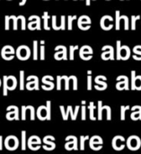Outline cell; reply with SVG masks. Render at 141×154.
Segmentation results:
<instances>
[{
  "mask_svg": "<svg viewBox=\"0 0 141 154\" xmlns=\"http://www.w3.org/2000/svg\"><path fill=\"white\" fill-rule=\"evenodd\" d=\"M4 146L9 151L16 150L19 146V141H18L17 137H15L14 135L7 136L4 140Z\"/></svg>",
  "mask_w": 141,
  "mask_h": 154,
  "instance_id": "cell-1",
  "label": "cell"
},
{
  "mask_svg": "<svg viewBox=\"0 0 141 154\" xmlns=\"http://www.w3.org/2000/svg\"><path fill=\"white\" fill-rule=\"evenodd\" d=\"M16 56L21 60H26L31 56V51H30V49L27 46L21 45L16 50Z\"/></svg>",
  "mask_w": 141,
  "mask_h": 154,
  "instance_id": "cell-2",
  "label": "cell"
},
{
  "mask_svg": "<svg viewBox=\"0 0 141 154\" xmlns=\"http://www.w3.org/2000/svg\"><path fill=\"white\" fill-rule=\"evenodd\" d=\"M40 143H41L40 139L38 136L33 135V136H31V137L28 139L27 146H28L29 149H31L32 151H38V150L40 148Z\"/></svg>",
  "mask_w": 141,
  "mask_h": 154,
  "instance_id": "cell-3",
  "label": "cell"
},
{
  "mask_svg": "<svg viewBox=\"0 0 141 154\" xmlns=\"http://www.w3.org/2000/svg\"><path fill=\"white\" fill-rule=\"evenodd\" d=\"M141 145L140 139L138 137V136H130L128 141H127V146L130 150L131 151H136V150H139L140 147Z\"/></svg>",
  "mask_w": 141,
  "mask_h": 154,
  "instance_id": "cell-4",
  "label": "cell"
},
{
  "mask_svg": "<svg viewBox=\"0 0 141 154\" xmlns=\"http://www.w3.org/2000/svg\"><path fill=\"white\" fill-rule=\"evenodd\" d=\"M30 23H28V28L30 30H40V18L38 15H31L29 17Z\"/></svg>",
  "mask_w": 141,
  "mask_h": 154,
  "instance_id": "cell-5",
  "label": "cell"
},
{
  "mask_svg": "<svg viewBox=\"0 0 141 154\" xmlns=\"http://www.w3.org/2000/svg\"><path fill=\"white\" fill-rule=\"evenodd\" d=\"M27 81H29L26 84V88L28 90H39V79L37 76H29Z\"/></svg>",
  "mask_w": 141,
  "mask_h": 154,
  "instance_id": "cell-6",
  "label": "cell"
},
{
  "mask_svg": "<svg viewBox=\"0 0 141 154\" xmlns=\"http://www.w3.org/2000/svg\"><path fill=\"white\" fill-rule=\"evenodd\" d=\"M102 51L104 52L102 54V59L103 60H114V49L111 45H105L103 47Z\"/></svg>",
  "mask_w": 141,
  "mask_h": 154,
  "instance_id": "cell-7",
  "label": "cell"
},
{
  "mask_svg": "<svg viewBox=\"0 0 141 154\" xmlns=\"http://www.w3.org/2000/svg\"><path fill=\"white\" fill-rule=\"evenodd\" d=\"M55 51H57L54 55V58L58 60H67V48L63 45H58L55 48Z\"/></svg>",
  "mask_w": 141,
  "mask_h": 154,
  "instance_id": "cell-8",
  "label": "cell"
},
{
  "mask_svg": "<svg viewBox=\"0 0 141 154\" xmlns=\"http://www.w3.org/2000/svg\"><path fill=\"white\" fill-rule=\"evenodd\" d=\"M112 147L116 151H122L125 147V139L122 136H115L112 140Z\"/></svg>",
  "mask_w": 141,
  "mask_h": 154,
  "instance_id": "cell-9",
  "label": "cell"
},
{
  "mask_svg": "<svg viewBox=\"0 0 141 154\" xmlns=\"http://www.w3.org/2000/svg\"><path fill=\"white\" fill-rule=\"evenodd\" d=\"M117 80L120 81L116 85V88L118 90H129V78L126 76H120L117 78Z\"/></svg>",
  "mask_w": 141,
  "mask_h": 154,
  "instance_id": "cell-10",
  "label": "cell"
},
{
  "mask_svg": "<svg viewBox=\"0 0 141 154\" xmlns=\"http://www.w3.org/2000/svg\"><path fill=\"white\" fill-rule=\"evenodd\" d=\"M53 141H55V138L51 135H48V136H45L43 138V143H44V145H43V149L46 150V151H52L56 148V144L53 143Z\"/></svg>",
  "mask_w": 141,
  "mask_h": 154,
  "instance_id": "cell-11",
  "label": "cell"
},
{
  "mask_svg": "<svg viewBox=\"0 0 141 154\" xmlns=\"http://www.w3.org/2000/svg\"><path fill=\"white\" fill-rule=\"evenodd\" d=\"M90 147L94 151H99L103 148V140L99 136H93L90 140Z\"/></svg>",
  "mask_w": 141,
  "mask_h": 154,
  "instance_id": "cell-12",
  "label": "cell"
},
{
  "mask_svg": "<svg viewBox=\"0 0 141 154\" xmlns=\"http://www.w3.org/2000/svg\"><path fill=\"white\" fill-rule=\"evenodd\" d=\"M113 21L112 17L110 15H105L101 19V27L104 30H111L113 27V24L112 23V22Z\"/></svg>",
  "mask_w": 141,
  "mask_h": 154,
  "instance_id": "cell-13",
  "label": "cell"
},
{
  "mask_svg": "<svg viewBox=\"0 0 141 154\" xmlns=\"http://www.w3.org/2000/svg\"><path fill=\"white\" fill-rule=\"evenodd\" d=\"M77 24H78V27H79L81 30L86 31V28L84 25H89V24H91V19H90V17L87 16V15H83V16H81V17L78 19Z\"/></svg>",
  "mask_w": 141,
  "mask_h": 154,
  "instance_id": "cell-14",
  "label": "cell"
},
{
  "mask_svg": "<svg viewBox=\"0 0 141 154\" xmlns=\"http://www.w3.org/2000/svg\"><path fill=\"white\" fill-rule=\"evenodd\" d=\"M14 49L10 46V45H6L4 46L2 51H1V56L4 60H7V56L6 55H14Z\"/></svg>",
  "mask_w": 141,
  "mask_h": 154,
  "instance_id": "cell-15",
  "label": "cell"
},
{
  "mask_svg": "<svg viewBox=\"0 0 141 154\" xmlns=\"http://www.w3.org/2000/svg\"><path fill=\"white\" fill-rule=\"evenodd\" d=\"M47 116H48L47 107L44 106H39V108L37 110V116H38V118L40 120H41V121H44V120H47Z\"/></svg>",
  "mask_w": 141,
  "mask_h": 154,
  "instance_id": "cell-16",
  "label": "cell"
},
{
  "mask_svg": "<svg viewBox=\"0 0 141 154\" xmlns=\"http://www.w3.org/2000/svg\"><path fill=\"white\" fill-rule=\"evenodd\" d=\"M131 110L134 111L131 114V116H130L131 119L134 120V121L139 120V119L141 120V106H133L131 108Z\"/></svg>",
  "mask_w": 141,
  "mask_h": 154,
  "instance_id": "cell-17",
  "label": "cell"
},
{
  "mask_svg": "<svg viewBox=\"0 0 141 154\" xmlns=\"http://www.w3.org/2000/svg\"><path fill=\"white\" fill-rule=\"evenodd\" d=\"M130 56V50L128 46L123 45L121 49V60H128Z\"/></svg>",
  "mask_w": 141,
  "mask_h": 154,
  "instance_id": "cell-18",
  "label": "cell"
},
{
  "mask_svg": "<svg viewBox=\"0 0 141 154\" xmlns=\"http://www.w3.org/2000/svg\"><path fill=\"white\" fill-rule=\"evenodd\" d=\"M17 86V80L14 76H7V88L8 90H14Z\"/></svg>",
  "mask_w": 141,
  "mask_h": 154,
  "instance_id": "cell-19",
  "label": "cell"
},
{
  "mask_svg": "<svg viewBox=\"0 0 141 154\" xmlns=\"http://www.w3.org/2000/svg\"><path fill=\"white\" fill-rule=\"evenodd\" d=\"M93 55V50L90 46H87V45H85L81 48V50L79 51V56H83V55Z\"/></svg>",
  "mask_w": 141,
  "mask_h": 154,
  "instance_id": "cell-20",
  "label": "cell"
},
{
  "mask_svg": "<svg viewBox=\"0 0 141 154\" xmlns=\"http://www.w3.org/2000/svg\"><path fill=\"white\" fill-rule=\"evenodd\" d=\"M3 95L4 96H7V92H8V88H7V76H4L3 77Z\"/></svg>",
  "mask_w": 141,
  "mask_h": 154,
  "instance_id": "cell-21",
  "label": "cell"
},
{
  "mask_svg": "<svg viewBox=\"0 0 141 154\" xmlns=\"http://www.w3.org/2000/svg\"><path fill=\"white\" fill-rule=\"evenodd\" d=\"M59 108H60V110H61V114H62V118H63V120H65V121L68 120V114H70L69 107L68 106V111H67V113L65 112V108H64L63 106H60Z\"/></svg>",
  "mask_w": 141,
  "mask_h": 154,
  "instance_id": "cell-22",
  "label": "cell"
},
{
  "mask_svg": "<svg viewBox=\"0 0 141 154\" xmlns=\"http://www.w3.org/2000/svg\"><path fill=\"white\" fill-rule=\"evenodd\" d=\"M42 17H43V20H44V29L49 31L50 28V26H49V24H48V21H49V17H50L48 12H44Z\"/></svg>",
  "mask_w": 141,
  "mask_h": 154,
  "instance_id": "cell-23",
  "label": "cell"
},
{
  "mask_svg": "<svg viewBox=\"0 0 141 154\" xmlns=\"http://www.w3.org/2000/svg\"><path fill=\"white\" fill-rule=\"evenodd\" d=\"M24 89V71H20V90Z\"/></svg>",
  "mask_w": 141,
  "mask_h": 154,
  "instance_id": "cell-24",
  "label": "cell"
},
{
  "mask_svg": "<svg viewBox=\"0 0 141 154\" xmlns=\"http://www.w3.org/2000/svg\"><path fill=\"white\" fill-rule=\"evenodd\" d=\"M94 108H95V106H94V102H91L90 105L88 106V109H90V119L93 120V121L95 120V117L94 116Z\"/></svg>",
  "mask_w": 141,
  "mask_h": 154,
  "instance_id": "cell-25",
  "label": "cell"
},
{
  "mask_svg": "<svg viewBox=\"0 0 141 154\" xmlns=\"http://www.w3.org/2000/svg\"><path fill=\"white\" fill-rule=\"evenodd\" d=\"M33 60H38V42L33 41Z\"/></svg>",
  "mask_w": 141,
  "mask_h": 154,
  "instance_id": "cell-26",
  "label": "cell"
},
{
  "mask_svg": "<svg viewBox=\"0 0 141 154\" xmlns=\"http://www.w3.org/2000/svg\"><path fill=\"white\" fill-rule=\"evenodd\" d=\"M26 149V132L22 131V150L25 151Z\"/></svg>",
  "mask_w": 141,
  "mask_h": 154,
  "instance_id": "cell-27",
  "label": "cell"
},
{
  "mask_svg": "<svg viewBox=\"0 0 141 154\" xmlns=\"http://www.w3.org/2000/svg\"><path fill=\"white\" fill-rule=\"evenodd\" d=\"M129 109H130L129 106H122V107H121V120L122 121L125 120V112H126V110H129Z\"/></svg>",
  "mask_w": 141,
  "mask_h": 154,
  "instance_id": "cell-28",
  "label": "cell"
},
{
  "mask_svg": "<svg viewBox=\"0 0 141 154\" xmlns=\"http://www.w3.org/2000/svg\"><path fill=\"white\" fill-rule=\"evenodd\" d=\"M69 107V111H70V115H71V119L73 120V121H75L76 119V116H77V113H78V109H79V106H76V111H75V114L73 113V111H72V106H68Z\"/></svg>",
  "mask_w": 141,
  "mask_h": 154,
  "instance_id": "cell-29",
  "label": "cell"
},
{
  "mask_svg": "<svg viewBox=\"0 0 141 154\" xmlns=\"http://www.w3.org/2000/svg\"><path fill=\"white\" fill-rule=\"evenodd\" d=\"M98 120L103 119V102L99 101L98 102Z\"/></svg>",
  "mask_w": 141,
  "mask_h": 154,
  "instance_id": "cell-30",
  "label": "cell"
},
{
  "mask_svg": "<svg viewBox=\"0 0 141 154\" xmlns=\"http://www.w3.org/2000/svg\"><path fill=\"white\" fill-rule=\"evenodd\" d=\"M135 89H137V90H141V76H136Z\"/></svg>",
  "mask_w": 141,
  "mask_h": 154,
  "instance_id": "cell-31",
  "label": "cell"
},
{
  "mask_svg": "<svg viewBox=\"0 0 141 154\" xmlns=\"http://www.w3.org/2000/svg\"><path fill=\"white\" fill-rule=\"evenodd\" d=\"M140 19V15H132L131 16V29L132 30H135L136 29V21Z\"/></svg>",
  "mask_w": 141,
  "mask_h": 154,
  "instance_id": "cell-32",
  "label": "cell"
},
{
  "mask_svg": "<svg viewBox=\"0 0 141 154\" xmlns=\"http://www.w3.org/2000/svg\"><path fill=\"white\" fill-rule=\"evenodd\" d=\"M47 113H48V116H47V120L50 121L51 119V115H50V107H51V102L50 100L47 101Z\"/></svg>",
  "mask_w": 141,
  "mask_h": 154,
  "instance_id": "cell-33",
  "label": "cell"
},
{
  "mask_svg": "<svg viewBox=\"0 0 141 154\" xmlns=\"http://www.w3.org/2000/svg\"><path fill=\"white\" fill-rule=\"evenodd\" d=\"M17 18H18V20H21V22H22V30H25L26 29V19H25V17L23 16V15H19V16H17Z\"/></svg>",
  "mask_w": 141,
  "mask_h": 154,
  "instance_id": "cell-34",
  "label": "cell"
},
{
  "mask_svg": "<svg viewBox=\"0 0 141 154\" xmlns=\"http://www.w3.org/2000/svg\"><path fill=\"white\" fill-rule=\"evenodd\" d=\"M135 80H136V71H131V89L135 90Z\"/></svg>",
  "mask_w": 141,
  "mask_h": 154,
  "instance_id": "cell-35",
  "label": "cell"
},
{
  "mask_svg": "<svg viewBox=\"0 0 141 154\" xmlns=\"http://www.w3.org/2000/svg\"><path fill=\"white\" fill-rule=\"evenodd\" d=\"M116 30H120V23H121V15H120V11H116Z\"/></svg>",
  "mask_w": 141,
  "mask_h": 154,
  "instance_id": "cell-36",
  "label": "cell"
},
{
  "mask_svg": "<svg viewBox=\"0 0 141 154\" xmlns=\"http://www.w3.org/2000/svg\"><path fill=\"white\" fill-rule=\"evenodd\" d=\"M76 15H74V16L69 15L68 16V30H72V22L74 20H76Z\"/></svg>",
  "mask_w": 141,
  "mask_h": 154,
  "instance_id": "cell-37",
  "label": "cell"
},
{
  "mask_svg": "<svg viewBox=\"0 0 141 154\" xmlns=\"http://www.w3.org/2000/svg\"><path fill=\"white\" fill-rule=\"evenodd\" d=\"M52 28L56 31L58 30H60V27L57 25V16L56 15H53L52 16Z\"/></svg>",
  "mask_w": 141,
  "mask_h": 154,
  "instance_id": "cell-38",
  "label": "cell"
},
{
  "mask_svg": "<svg viewBox=\"0 0 141 154\" xmlns=\"http://www.w3.org/2000/svg\"><path fill=\"white\" fill-rule=\"evenodd\" d=\"M117 60H121V49H122V42L121 41H117Z\"/></svg>",
  "mask_w": 141,
  "mask_h": 154,
  "instance_id": "cell-39",
  "label": "cell"
},
{
  "mask_svg": "<svg viewBox=\"0 0 141 154\" xmlns=\"http://www.w3.org/2000/svg\"><path fill=\"white\" fill-rule=\"evenodd\" d=\"M80 139H81V140H80V149H81V151H84V150H85V142H86V140H88L89 137H88V136H86V137L81 136Z\"/></svg>",
  "mask_w": 141,
  "mask_h": 154,
  "instance_id": "cell-40",
  "label": "cell"
},
{
  "mask_svg": "<svg viewBox=\"0 0 141 154\" xmlns=\"http://www.w3.org/2000/svg\"><path fill=\"white\" fill-rule=\"evenodd\" d=\"M27 108H28V109L30 110V112H31V120L33 121V120L35 119V110H34V107L32 106H28Z\"/></svg>",
  "mask_w": 141,
  "mask_h": 154,
  "instance_id": "cell-41",
  "label": "cell"
},
{
  "mask_svg": "<svg viewBox=\"0 0 141 154\" xmlns=\"http://www.w3.org/2000/svg\"><path fill=\"white\" fill-rule=\"evenodd\" d=\"M78 49V46L77 45H76V46H70V56H69V59L70 60H74V51H76V50H77Z\"/></svg>",
  "mask_w": 141,
  "mask_h": 154,
  "instance_id": "cell-42",
  "label": "cell"
},
{
  "mask_svg": "<svg viewBox=\"0 0 141 154\" xmlns=\"http://www.w3.org/2000/svg\"><path fill=\"white\" fill-rule=\"evenodd\" d=\"M62 78L65 79V89L66 90H68L69 89V80H70V77L62 76Z\"/></svg>",
  "mask_w": 141,
  "mask_h": 154,
  "instance_id": "cell-43",
  "label": "cell"
},
{
  "mask_svg": "<svg viewBox=\"0 0 141 154\" xmlns=\"http://www.w3.org/2000/svg\"><path fill=\"white\" fill-rule=\"evenodd\" d=\"M10 18H11V20H13V22H14V27H13L14 30H17V21H18L17 16H15V15H11Z\"/></svg>",
  "mask_w": 141,
  "mask_h": 154,
  "instance_id": "cell-44",
  "label": "cell"
},
{
  "mask_svg": "<svg viewBox=\"0 0 141 154\" xmlns=\"http://www.w3.org/2000/svg\"><path fill=\"white\" fill-rule=\"evenodd\" d=\"M121 17L124 20L125 22V30H129V17L126 15H121Z\"/></svg>",
  "mask_w": 141,
  "mask_h": 154,
  "instance_id": "cell-45",
  "label": "cell"
},
{
  "mask_svg": "<svg viewBox=\"0 0 141 154\" xmlns=\"http://www.w3.org/2000/svg\"><path fill=\"white\" fill-rule=\"evenodd\" d=\"M10 20H11L10 16H8V15H5V16H4V22H5L4 29H5V30H9V22H10Z\"/></svg>",
  "mask_w": 141,
  "mask_h": 154,
  "instance_id": "cell-46",
  "label": "cell"
},
{
  "mask_svg": "<svg viewBox=\"0 0 141 154\" xmlns=\"http://www.w3.org/2000/svg\"><path fill=\"white\" fill-rule=\"evenodd\" d=\"M40 51V60H43L45 59V46L43 44H41Z\"/></svg>",
  "mask_w": 141,
  "mask_h": 154,
  "instance_id": "cell-47",
  "label": "cell"
},
{
  "mask_svg": "<svg viewBox=\"0 0 141 154\" xmlns=\"http://www.w3.org/2000/svg\"><path fill=\"white\" fill-rule=\"evenodd\" d=\"M26 110H27L26 106H22V121H24L26 119Z\"/></svg>",
  "mask_w": 141,
  "mask_h": 154,
  "instance_id": "cell-48",
  "label": "cell"
},
{
  "mask_svg": "<svg viewBox=\"0 0 141 154\" xmlns=\"http://www.w3.org/2000/svg\"><path fill=\"white\" fill-rule=\"evenodd\" d=\"M61 80H62V77L58 76L57 77V89L58 90L61 89Z\"/></svg>",
  "mask_w": 141,
  "mask_h": 154,
  "instance_id": "cell-49",
  "label": "cell"
},
{
  "mask_svg": "<svg viewBox=\"0 0 141 154\" xmlns=\"http://www.w3.org/2000/svg\"><path fill=\"white\" fill-rule=\"evenodd\" d=\"M65 21H66V16H65V15H62V16H61V24L59 25L61 30H65V29H66Z\"/></svg>",
  "mask_w": 141,
  "mask_h": 154,
  "instance_id": "cell-50",
  "label": "cell"
},
{
  "mask_svg": "<svg viewBox=\"0 0 141 154\" xmlns=\"http://www.w3.org/2000/svg\"><path fill=\"white\" fill-rule=\"evenodd\" d=\"M87 89L88 90L92 89V77H91V75H89L87 77Z\"/></svg>",
  "mask_w": 141,
  "mask_h": 154,
  "instance_id": "cell-51",
  "label": "cell"
},
{
  "mask_svg": "<svg viewBox=\"0 0 141 154\" xmlns=\"http://www.w3.org/2000/svg\"><path fill=\"white\" fill-rule=\"evenodd\" d=\"M72 80L74 81L73 82V88H74V90H77V79H76V76H72Z\"/></svg>",
  "mask_w": 141,
  "mask_h": 154,
  "instance_id": "cell-52",
  "label": "cell"
},
{
  "mask_svg": "<svg viewBox=\"0 0 141 154\" xmlns=\"http://www.w3.org/2000/svg\"><path fill=\"white\" fill-rule=\"evenodd\" d=\"M106 112H107V120L108 121H110L112 118V116H111V108H110V106H106Z\"/></svg>",
  "mask_w": 141,
  "mask_h": 154,
  "instance_id": "cell-53",
  "label": "cell"
},
{
  "mask_svg": "<svg viewBox=\"0 0 141 154\" xmlns=\"http://www.w3.org/2000/svg\"><path fill=\"white\" fill-rule=\"evenodd\" d=\"M86 107L85 106V105H83V106H82V120L83 121L86 120Z\"/></svg>",
  "mask_w": 141,
  "mask_h": 154,
  "instance_id": "cell-54",
  "label": "cell"
},
{
  "mask_svg": "<svg viewBox=\"0 0 141 154\" xmlns=\"http://www.w3.org/2000/svg\"><path fill=\"white\" fill-rule=\"evenodd\" d=\"M94 88H95V89H97V90H105L106 89V88L105 87H104V86H98V85H95L94 86Z\"/></svg>",
  "mask_w": 141,
  "mask_h": 154,
  "instance_id": "cell-55",
  "label": "cell"
},
{
  "mask_svg": "<svg viewBox=\"0 0 141 154\" xmlns=\"http://www.w3.org/2000/svg\"><path fill=\"white\" fill-rule=\"evenodd\" d=\"M2 147H3V137L0 135V151L2 150Z\"/></svg>",
  "mask_w": 141,
  "mask_h": 154,
  "instance_id": "cell-56",
  "label": "cell"
},
{
  "mask_svg": "<svg viewBox=\"0 0 141 154\" xmlns=\"http://www.w3.org/2000/svg\"><path fill=\"white\" fill-rule=\"evenodd\" d=\"M25 3H26V0H22V1H21V3L19 4V5H21V6H22V5H25Z\"/></svg>",
  "mask_w": 141,
  "mask_h": 154,
  "instance_id": "cell-57",
  "label": "cell"
},
{
  "mask_svg": "<svg viewBox=\"0 0 141 154\" xmlns=\"http://www.w3.org/2000/svg\"><path fill=\"white\" fill-rule=\"evenodd\" d=\"M86 5H90V0H86Z\"/></svg>",
  "mask_w": 141,
  "mask_h": 154,
  "instance_id": "cell-58",
  "label": "cell"
},
{
  "mask_svg": "<svg viewBox=\"0 0 141 154\" xmlns=\"http://www.w3.org/2000/svg\"><path fill=\"white\" fill-rule=\"evenodd\" d=\"M87 74L91 75V74H92V71H91V70H88V71H87Z\"/></svg>",
  "mask_w": 141,
  "mask_h": 154,
  "instance_id": "cell-59",
  "label": "cell"
},
{
  "mask_svg": "<svg viewBox=\"0 0 141 154\" xmlns=\"http://www.w3.org/2000/svg\"><path fill=\"white\" fill-rule=\"evenodd\" d=\"M44 43H45L44 41H40V44H44Z\"/></svg>",
  "mask_w": 141,
  "mask_h": 154,
  "instance_id": "cell-60",
  "label": "cell"
},
{
  "mask_svg": "<svg viewBox=\"0 0 141 154\" xmlns=\"http://www.w3.org/2000/svg\"><path fill=\"white\" fill-rule=\"evenodd\" d=\"M82 105H86V101H85V100L82 101Z\"/></svg>",
  "mask_w": 141,
  "mask_h": 154,
  "instance_id": "cell-61",
  "label": "cell"
},
{
  "mask_svg": "<svg viewBox=\"0 0 141 154\" xmlns=\"http://www.w3.org/2000/svg\"><path fill=\"white\" fill-rule=\"evenodd\" d=\"M0 87H1V79H0Z\"/></svg>",
  "mask_w": 141,
  "mask_h": 154,
  "instance_id": "cell-62",
  "label": "cell"
},
{
  "mask_svg": "<svg viewBox=\"0 0 141 154\" xmlns=\"http://www.w3.org/2000/svg\"><path fill=\"white\" fill-rule=\"evenodd\" d=\"M0 54H1V52H0Z\"/></svg>",
  "mask_w": 141,
  "mask_h": 154,
  "instance_id": "cell-63",
  "label": "cell"
}]
</instances>
